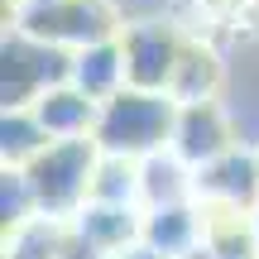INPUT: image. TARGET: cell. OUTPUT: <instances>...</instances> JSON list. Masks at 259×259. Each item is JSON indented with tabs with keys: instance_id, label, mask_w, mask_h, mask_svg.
<instances>
[{
	"instance_id": "3",
	"label": "cell",
	"mask_w": 259,
	"mask_h": 259,
	"mask_svg": "<svg viewBox=\"0 0 259 259\" xmlns=\"http://www.w3.org/2000/svg\"><path fill=\"white\" fill-rule=\"evenodd\" d=\"M173 154L187 158V163L206 168L216 158L231 154V130H226V115L206 106H178V125H173Z\"/></svg>"
},
{
	"instance_id": "4",
	"label": "cell",
	"mask_w": 259,
	"mask_h": 259,
	"mask_svg": "<svg viewBox=\"0 0 259 259\" xmlns=\"http://www.w3.org/2000/svg\"><path fill=\"white\" fill-rule=\"evenodd\" d=\"M72 87L87 96V101H115L120 92H130V77H125V53L120 44H96V48H77L72 58Z\"/></svg>"
},
{
	"instance_id": "6",
	"label": "cell",
	"mask_w": 259,
	"mask_h": 259,
	"mask_svg": "<svg viewBox=\"0 0 259 259\" xmlns=\"http://www.w3.org/2000/svg\"><path fill=\"white\" fill-rule=\"evenodd\" d=\"M202 216L192 211V206H158V211H149L144 216V240H149V250H158L163 259H187V254H197L202 250Z\"/></svg>"
},
{
	"instance_id": "5",
	"label": "cell",
	"mask_w": 259,
	"mask_h": 259,
	"mask_svg": "<svg viewBox=\"0 0 259 259\" xmlns=\"http://www.w3.org/2000/svg\"><path fill=\"white\" fill-rule=\"evenodd\" d=\"M38 125H44V135L53 139V144H72V139L87 135V125L101 120V111H96V101H87L77 87H53V92L38 96L34 106Z\"/></svg>"
},
{
	"instance_id": "2",
	"label": "cell",
	"mask_w": 259,
	"mask_h": 259,
	"mask_svg": "<svg viewBox=\"0 0 259 259\" xmlns=\"http://www.w3.org/2000/svg\"><path fill=\"white\" fill-rule=\"evenodd\" d=\"M120 53H125L130 92H163L168 96L173 72H178V63H183L187 48L178 44V34L163 24V19H139V24L125 29Z\"/></svg>"
},
{
	"instance_id": "1",
	"label": "cell",
	"mask_w": 259,
	"mask_h": 259,
	"mask_svg": "<svg viewBox=\"0 0 259 259\" xmlns=\"http://www.w3.org/2000/svg\"><path fill=\"white\" fill-rule=\"evenodd\" d=\"M178 125V101L163 92H120L115 101L101 106L96 120V144L111 158H154L158 144H173Z\"/></svg>"
}]
</instances>
